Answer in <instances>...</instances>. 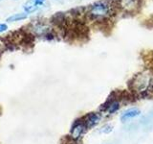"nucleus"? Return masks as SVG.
<instances>
[{"label":"nucleus","instance_id":"nucleus-1","mask_svg":"<svg viewBox=\"0 0 153 144\" xmlns=\"http://www.w3.org/2000/svg\"><path fill=\"white\" fill-rule=\"evenodd\" d=\"M113 10L114 6H112V1L105 0V1H100L91 5L88 14L95 20L103 21L104 19H107L112 16Z\"/></svg>","mask_w":153,"mask_h":144},{"label":"nucleus","instance_id":"nucleus-2","mask_svg":"<svg viewBox=\"0 0 153 144\" xmlns=\"http://www.w3.org/2000/svg\"><path fill=\"white\" fill-rule=\"evenodd\" d=\"M121 107V103H120V98L119 96L116 95V93H113L111 96H109L106 102L102 105V107L100 110L103 112H108V114H114L117 112Z\"/></svg>","mask_w":153,"mask_h":144},{"label":"nucleus","instance_id":"nucleus-3","mask_svg":"<svg viewBox=\"0 0 153 144\" xmlns=\"http://www.w3.org/2000/svg\"><path fill=\"white\" fill-rule=\"evenodd\" d=\"M117 6L127 14H134L140 8L141 0H117Z\"/></svg>","mask_w":153,"mask_h":144},{"label":"nucleus","instance_id":"nucleus-4","mask_svg":"<svg viewBox=\"0 0 153 144\" xmlns=\"http://www.w3.org/2000/svg\"><path fill=\"white\" fill-rule=\"evenodd\" d=\"M86 130H87V128H86L83 120L82 119L76 120L71 128V131H70L71 138L73 139V140H79Z\"/></svg>","mask_w":153,"mask_h":144},{"label":"nucleus","instance_id":"nucleus-5","mask_svg":"<svg viewBox=\"0 0 153 144\" xmlns=\"http://www.w3.org/2000/svg\"><path fill=\"white\" fill-rule=\"evenodd\" d=\"M100 119H102V114L100 112H90L82 118L87 130L94 128L100 121Z\"/></svg>","mask_w":153,"mask_h":144},{"label":"nucleus","instance_id":"nucleus-6","mask_svg":"<svg viewBox=\"0 0 153 144\" xmlns=\"http://www.w3.org/2000/svg\"><path fill=\"white\" fill-rule=\"evenodd\" d=\"M45 3V0H28V1L24 4L23 9L27 14H31L36 12V10L41 7L43 4Z\"/></svg>","mask_w":153,"mask_h":144},{"label":"nucleus","instance_id":"nucleus-7","mask_svg":"<svg viewBox=\"0 0 153 144\" xmlns=\"http://www.w3.org/2000/svg\"><path fill=\"white\" fill-rule=\"evenodd\" d=\"M140 114H141V110L138 108H131V109H128L127 110H126V112H123L121 114V117L120 118H121V121L123 123H126L132 118L138 117Z\"/></svg>","mask_w":153,"mask_h":144},{"label":"nucleus","instance_id":"nucleus-8","mask_svg":"<svg viewBox=\"0 0 153 144\" xmlns=\"http://www.w3.org/2000/svg\"><path fill=\"white\" fill-rule=\"evenodd\" d=\"M27 18V14H23V13H19V14H14L13 16H11L10 17L7 18V21L9 22H14V21H20L23 20V19Z\"/></svg>","mask_w":153,"mask_h":144},{"label":"nucleus","instance_id":"nucleus-9","mask_svg":"<svg viewBox=\"0 0 153 144\" xmlns=\"http://www.w3.org/2000/svg\"><path fill=\"white\" fill-rule=\"evenodd\" d=\"M112 131H113V126H112V125H110V124H105L104 126H102V128L100 129V133L105 134H110Z\"/></svg>","mask_w":153,"mask_h":144},{"label":"nucleus","instance_id":"nucleus-10","mask_svg":"<svg viewBox=\"0 0 153 144\" xmlns=\"http://www.w3.org/2000/svg\"><path fill=\"white\" fill-rule=\"evenodd\" d=\"M7 29H8V26L6 25V24H0V33L5 32Z\"/></svg>","mask_w":153,"mask_h":144},{"label":"nucleus","instance_id":"nucleus-11","mask_svg":"<svg viewBox=\"0 0 153 144\" xmlns=\"http://www.w3.org/2000/svg\"><path fill=\"white\" fill-rule=\"evenodd\" d=\"M149 89H150L151 91H153V81L151 82V85H150V88H149Z\"/></svg>","mask_w":153,"mask_h":144}]
</instances>
